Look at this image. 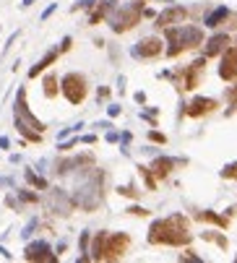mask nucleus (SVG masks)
Segmentation results:
<instances>
[{
    "label": "nucleus",
    "mask_w": 237,
    "mask_h": 263,
    "mask_svg": "<svg viewBox=\"0 0 237 263\" xmlns=\"http://www.w3.org/2000/svg\"><path fill=\"white\" fill-rule=\"evenodd\" d=\"M149 243L152 245H185V243H190L188 219L183 214L157 219L152 224V229H149Z\"/></svg>",
    "instance_id": "f257e3e1"
},
{
    "label": "nucleus",
    "mask_w": 237,
    "mask_h": 263,
    "mask_svg": "<svg viewBox=\"0 0 237 263\" xmlns=\"http://www.w3.org/2000/svg\"><path fill=\"white\" fill-rule=\"evenodd\" d=\"M73 203L92 211L102 203V172H86L83 180L76 185V193H73Z\"/></svg>",
    "instance_id": "f03ea898"
},
{
    "label": "nucleus",
    "mask_w": 237,
    "mask_h": 263,
    "mask_svg": "<svg viewBox=\"0 0 237 263\" xmlns=\"http://www.w3.org/2000/svg\"><path fill=\"white\" fill-rule=\"evenodd\" d=\"M167 39H169V45H172L167 50V55L169 57H177L185 50L198 47L201 42H203V32L198 26H188V24H183V26H167Z\"/></svg>",
    "instance_id": "7ed1b4c3"
},
{
    "label": "nucleus",
    "mask_w": 237,
    "mask_h": 263,
    "mask_svg": "<svg viewBox=\"0 0 237 263\" xmlns=\"http://www.w3.org/2000/svg\"><path fill=\"white\" fill-rule=\"evenodd\" d=\"M16 128L29 141H39L42 133H45V123H39L26 107V89H18V94H16Z\"/></svg>",
    "instance_id": "20e7f679"
},
{
    "label": "nucleus",
    "mask_w": 237,
    "mask_h": 263,
    "mask_svg": "<svg viewBox=\"0 0 237 263\" xmlns=\"http://www.w3.org/2000/svg\"><path fill=\"white\" fill-rule=\"evenodd\" d=\"M141 16H143V3H141V0H136V3H128L125 8H117L110 16V26H112L115 34H123L128 29H133L141 21Z\"/></svg>",
    "instance_id": "39448f33"
},
{
    "label": "nucleus",
    "mask_w": 237,
    "mask_h": 263,
    "mask_svg": "<svg viewBox=\"0 0 237 263\" xmlns=\"http://www.w3.org/2000/svg\"><path fill=\"white\" fill-rule=\"evenodd\" d=\"M128 245H131V237L125 232H112L104 235V245H102V260H117L125 255Z\"/></svg>",
    "instance_id": "423d86ee"
},
{
    "label": "nucleus",
    "mask_w": 237,
    "mask_h": 263,
    "mask_svg": "<svg viewBox=\"0 0 237 263\" xmlns=\"http://www.w3.org/2000/svg\"><path fill=\"white\" fill-rule=\"evenodd\" d=\"M63 94L71 104H81L86 99V78L81 73H68L63 76Z\"/></svg>",
    "instance_id": "0eeeda50"
},
{
    "label": "nucleus",
    "mask_w": 237,
    "mask_h": 263,
    "mask_svg": "<svg viewBox=\"0 0 237 263\" xmlns=\"http://www.w3.org/2000/svg\"><path fill=\"white\" fill-rule=\"evenodd\" d=\"M219 76L224 81H237V45L224 50L222 65H219Z\"/></svg>",
    "instance_id": "6e6552de"
},
{
    "label": "nucleus",
    "mask_w": 237,
    "mask_h": 263,
    "mask_svg": "<svg viewBox=\"0 0 237 263\" xmlns=\"http://www.w3.org/2000/svg\"><path fill=\"white\" fill-rule=\"evenodd\" d=\"M133 55L141 57V60L157 57V55H162V42H159L157 37H146V39H141L138 45L133 47Z\"/></svg>",
    "instance_id": "1a4fd4ad"
},
{
    "label": "nucleus",
    "mask_w": 237,
    "mask_h": 263,
    "mask_svg": "<svg viewBox=\"0 0 237 263\" xmlns=\"http://www.w3.org/2000/svg\"><path fill=\"white\" fill-rule=\"evenodd\" d=\"M185 16H188L185 8L172 6V8H167L164 13L157 16V26H159V29H167V26H172V24H180V21H185Z\"/></svg>",
    "instance_id": "9d476101"
},
{
    "label": "nucleus",
    "mask_w": 237,
    "mask_h": 263,
    "mask_svg": "<svg viewBox=\"0 0 237 263\" xmlns=\"http://www.w3.org/2000/svg\"><path fill=\"white\" fill-rule=\"evenodd\" d=\"M229 45H232L229 34H214V37L206 42V47H203V55H206V57H217V55H222V52H224Z\"/></svg>",
    "instance_id": "9b49d317"
},
{
    "label": "nucleus",
    "mask_w": 237,
    "mask_h": 263,
    "mask_svg": "<svg viewBox=\"0 0 237 263\" xmlns=\"http://www.w3.org/2000/svg\"><path fill=\"white\" fill-rule=\"evenodd\" d=\"M24 258H26V260H55V255H52L50 245H47V243H42V240H39V243L26 245Z\"/></svg>",
    "instance_id": "f8f14e48"
},
{
    "label": "nucleus",
    "mask_w": 237,
    "mask_h": 263,
    "mask_svg": "<svg viewBox=\"0 0 237 263\" xmlns=\"http://www.w3.org/2000/svg\"><path fill=\"white\" fill-rule=\"evenodd\" d=\"M203 65H206V60H203V57L188 65V68H185V81H183V89H188V92H193V89H196V86H198V78H201V73H203Z\"/></svg>",
    "instance_id": "ddd939ff"
},
{
    "label": "nucleus",
    "mask_w": 237,
    "mask_h": 263,
    "mask_svg": "<svg viewBox=\"0 0 237 263\" xmlns=\"http://www.w3.org/2000/svg\"><path fill=\"white\" fill-rule=\"evenodd\" d=\"M217 107V102L214 99H209V97H196L188 107H185V115H190V118H201V115H206V112H211V109Z\"/></svg>",
    "instance_id": "4468645a"
},
{
    "label": "nucleus",
    "mask_w": 237,
    "mask_h": 263,
    "mask_svg": "<svg viewBox=\"0 0 237 263\" xmlns=\"http://www.w3.org/2000/svg\"><path fill=\"white\" fill-rule=\"evenodd\" d=\"M172 167H175V159H167V157H159V159H154L152 162V174L154 178H167V174L172 172Z\"/></svg>",
    "instance_id": "2eb2a0df"
},
{
    "label": "nucleus",
    "mask_w": 237,
    "mask_h": 263,
    "mask_svg": "<svg viewBox=\"0 0 237 263\" xmlns=\"http://www.w3.org/2000/svg\"><path fill=\"white\" fill-rule=\"evenodd\" d=\"M50 206L57 211V214H71V206L73 201L63 195V190H52V198H50Z\"/></svg>",
    "instance_id": "dca6fc26"
},
{
    "label": "nucleus",
    "mask_w": 237,
    "mask_h": 263,
    "mask_svg": "<svg viewBox=\"0 0 237 263\" xmlns=\"http://www.w3.org/2000/svg\"><path fill=\"white\" fill-rule=\"evenodd\" d=\"M227 16H229V8H227V6H219L217 11H211V13L206 16V26H209V29L222 26L224 21H227Z\"/></svg>",
    "instance_id": "f3484780"
},
{
    "label": "nucleus",
    "mask_w": 237,
    "mask_h": 263,
    "mask_svg": "<svg viewBox=\"0 0 237 263\" xmlns=\"http://www.w3.org/2000/svg\"><path fill=\"white\" fill-rule=\"evenodd\" d=\"M55 60H57V50H52V52H47V55H45V57H42V60H39V63L34 65V68L29 71V78H37V76H39L42 71H45V68H50V65H52Z\"/></svg>",
    "instance_id": "a211bd4d"
},
{
    "label": "nucleus",
    "mask_w": 237,
    "mask_h": 263,
    "mask_svg": "<svg viewBox=\"0 0 237 263\" xmlns=\"http://www.w3.org/2000/svg\"><path fill=\"white\" fill-rule=\"evenodd\" d=\"M110 11H115V3H112V0H104V3H99L97 11H94L92 18H89V24H99L104 16H110Z\"/></svg>",
    "instance_id": "6ab92c4d"
},
{
    "label": "nucleus",
    "mask_w": 237,
    "mask_h": 263,
    "mask_svg": "<svg viewBox=\"0 0 237 263\" xmlns=\"http://www.w3.org/2000/svg\"><path fill=\"white\" fill-rule=\"evenodd\" d=\"M198 219H201V222H214V224H219V227H227V219H224V216H217V214H211V211H201Z\"/></svg>",
    "instance_id": "aec40b11"
},
{
    "label": "nucleus",
    "mask_w": 237,
    "mask_h": 263,
    "mask_svg": "<svg viewBox=\"0 0 237 263\" xmlns=\"http://www.w3.org/2000/svg\"><path fill=\"white\" fill-rule=\"evenodd\" d=\"M104 235H107V232H99V235L94 237V245H92V258H94V260H102V245H104Z\"/></svg>",
    "instance_id": "412c9836"
},
{
    "label": "nucleus",
    "mask_w": 237,
    "mask_h": 263,
    "mask_svg": "<svg viewBox=\"0 0 237 263\" xmlns=\"http://www.w3.org/2000/svg\"><path fill=\"white\" fill-rule=\"evenodd\" d=\"M45 94H47L50 99L57 94V78H55V76H47V78H45Z\"/></svg>",
    "instance_id": "4be33fe9"
},
{
    "label": "nucleus",
    "mask_w": 237,
    "mask_h": 263,
    "mask_svg": "<svg viewBox=\"0 0 237 263\" xmlns=\"http://www.w3.org/2000/svg\"><path fill=\"white\" fill-rule=\"evenodd\" d=\"M26 180H29V183H32L34 188H39V190H45V188H47V183L42 180V178H37V174H34L32 169H26Z\"/></svg>",
    "instance_id": "5701e85b"
},
{
    "label": "nucleus",
    "mask_w": 237,
    "mask_h": 263,
    "mask_svg": "<svg viewBox=\"0 0 237 263\" xmlns=\"http://www.w3.org/2000/svg\"><path fill=\"white\" fill-rule=\"evenodd\" d=\"M222 178H227V180L237 178V162H234V164H227V167L222 169Z\"/></svg>",
    "instance_id": "b1692460"
},
{
    "label": "nucleus",
    "mask_w": 237,
    "mask_h": 263,
    "mask_svg": "<svg viewBox=\"0 0 237 263\" xmlns=\"http://www.w3.org/2000/svg\"><path fill=\"white\" fill-rule=\"evenodd\" d=\"M203 240H214V243H219V248H227V240H224L222 235H211V232H206Z\"/></svg>",
    "instance_id": "393cba45"
},
{
    "label": "nucleus",
    "mask_w": 237,
    "mask_h": 263,
    "mask_svg": "<svg viewBox=\"0 0 237 263\" xmlns=\"http://www.w3.org/2000/svg\"><path fill=\"white\" fill-rule=\"evenodd\" d=\"M117 193H120V195H131V198H138V190H136V188H131V185H128V188H125V185H123V188H117Z\"/></svg>",
    "instance_id": "a878e982"
},
{
    "label": "nucleus",
    "mask_w": 237,
    "mask_h": 263,
    "mask_svg": "<svg viewBox=\"0 0 237 263\" xmlns=\"http://www.w3.org/2000/svg\"><path fill=\"white\" fill-rule=\"evenodd\" d=\"M227 99H229V104H237V83H234L232 89L227 92Z\"/></svg>",
    "instance_id": "bb28decb"
},
{
    "label": "nucleus",
    "mask_w": 237,
    "mask_h": 263,
    "mask_svg": "<svg viewBox=\"0 0 237 263\" xmlns=\"http://www.w3.org/2000/svg\"><path fill=\"white\" fill-rule=\"evenodd\" d=\"M149 138H152V141H157V143H164V141H167L162 133H157V130H152V133H149Z\"/></svg>",
    "instance_id": "cd10ccee"
},
{
    "label": "nucleus",
    "mask_w": 237,
    "mask_h": 263,
    "mask_svg": "<svg viewBox=\"0 0 237 263\" xmlns=\"http://www.w3.org/2000/svg\"><path fill=\"white\" fill-rule=\"evenodd\" d=\"M18 195H21L24 201H32V203L37 201V195H34V193H24V190H18Z\"/></svg>",
    "instance_id": "c85d7f7f"
},
{
    "label": "nucleus",
    "mask_w": 237,
    "mask_h": 263,
    "mask_svg": "<svg viewBox=\"0 0 237 263\" xmlns=\"http://www.w3.org/2000/svg\"><path fill=\"white\" fill-rule=\"evenodd\" d=\"M71 45H73V42H71V37H66V39H63V45H60V52H66V50H71Z\"/></svg>",
    "instance_id": "c756f323"
},
{
    "label": "nucleus",
    "mask_w": 237,
    "mask_h": 263,
    "mask_svg": "<svg viewBox=\"0 0 237 263\" xmlns=\"http://www.w3.org/2000/svg\"><path fill=\"white\" fill-rule=\"evenodd\" d=\"M92 6H97V0H81L76 8H92Z\"/></svg>",
    "instance_id": "7c9ffc66"
},
{
    "label": "nucleus",
    "mask_w": 237,
    "mask_h": 263,
    "mask_svg": "<svg viewBox=\"0 0 237 263\" xmlns=\"http://www.w3.org/2000/svg\"><path fill=\"white\" fill-rule=\"evenodd\" d=\"M131 214H138V216H146L149 211H146V209H141V206H133V209H131Z\"/></svg>",
    "instance_id": "2f4dec72"
},
{
    "label": "nucleus",
    "mask_w": 237,
    "mask_h": 263,
    "mask_svg": "<svg viewBox=\"0 0 237 263\" xmlns=\"http://www.w3.org/2000/svg\"><path fill=\"white\" fill-rule=\"evenodd\" d=\"M55 8H57V6H50L45 13H42V21H45V18H50V13H55Z\"/></svg>",
    "instance_id": "473e14b6"
},
{
    "label": "nucleus",
    "mask_w": 237,
    "mask_h": 263,
    "mask_svg": "<svg viewBox=\"0 0 237 263\" xmlns=\"http://www.w3.org/2000/svg\"><path fill=\"white\" fill-rule=\"evenodd\" d=\"M34 3V0H24V6H32Z\"/></svg>",
    "instance_id": "72a5a7b5"
}]
</instances>
